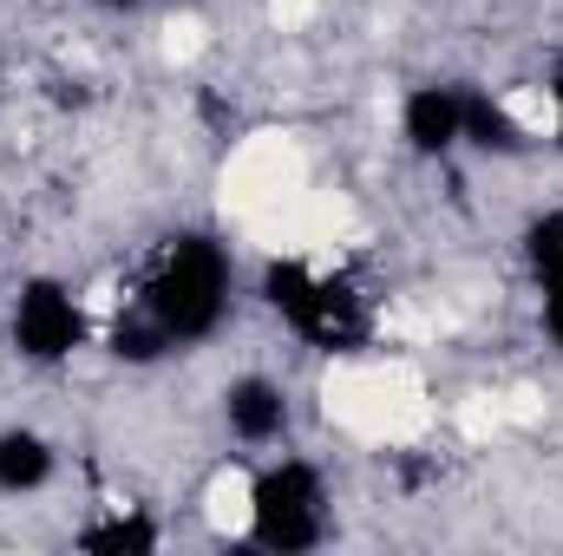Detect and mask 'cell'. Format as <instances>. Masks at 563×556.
Instances as JSON below:
<instances>
[{
    "mask_svg": "<svg viewBox=\"0 0 563 556\" xmlns=\"http://www.w3.org/2000/svg\"><path fill=\"white\" fill-rule=\"evenodd\" d=\"M139 308L170 334V347L210 341L223 327V314H230V256H223V243H210L197 230L170 236L139 288Z\"/></svg>",
    "mask_w": 563,
    "mask_h": 556,
    "instance_id": "cell-1",
    "label": "cell"
},
{
    "mask_svg": "<svg viewBox=\"0 0 563 556\" xmlns=\"http://www.w3.org/2000/svg\"><path fill=\"white\" fill-rule=\"evenodd\" d=\"M263 301L295 341H308L314 354H361L367 347V308L347 281H328L321 269L282 256L263 269Z\"/></svg>",
    "mask_w": 563,
    "mask_h": 556,
    "instance_id": "cell-2",
    "label": "cell"
},
{
    "mask_svg": "<svg viewBox=\"0 0 563 556\" xmlns=\"http://www.w3.org/2000/svg\"><path fill=\"white\" fill-rule=\"evenodd\" d=\"M250 537L276 556H301L328 537V485L308 458H276L250 491Z\"/></svg>",
    "mask_w": 563,
    "mask_h": 556,
    "instance_id": "cell-3",
    "label": "cell"
},
{
    "mask_svg": "<svg viewBox=\"0 0 563 556\" xmlns=\"http://www.w3.org/2000/svg\"><path fill=\"white\" fill-rule=\"evenodd\" d=\"M79 341H86V314H79V301H73L66 281L33 276L13 294V347H20V360L59 367V360L79 354Z\"/></svg>",
    "mask_w": 563,
    "mask_h": 556,
    "instance_id": "cell-4",
    "label": "cell"
},
{
    "mask_svg": "<svg viewBox=\"0 0 563 556\" xmlns=\"http://www.w3.org/2000/svg\"><path fill=\"white\" fill-rule=\"evenodd\" d=\"M400 138L420 157H445L465 144V92L459 86H413L400 105Z\"/></svg>",
    "mask_w": 563,
    "mask_h": 556,
    "instance_id": "cell-5",
    "label": "cell"
},
{
    "mask_svg": "<svg viewBox=\"0 0 563 556\" xmlns=\"http://www.w3.org/2000/svg\"><path fill=\"white\" fill-rule=\"evenodd\" d=\"M223 425L243 445H276L282 432H288V393L269 374H243V380L223 387Z\"/></svg>",
    "mask_w": 563,
    "mask_h": 556,
    "instance_id": "cell-6",
    "label": "cell"
},
{
    "mask_svg": "<svg viewBox=\"0 0 563 556\" xmlns=\"http://www.w3.org/2000/svg\"><path fill=\"white\" fill-rule=\"evenodd\" d=\"M53 445L33 432V425H7L0 432V491L7 498H26V491H40L46 478H53Z\"/></svg>",
    "mask_w": 563,
    "mask_h": 556,
    "instance_id": "cell-7",
    "label": "cell"
},
{
    "mask_svg": "<svg viewBox=\"0 0 563 556\" xmlns=\"http://www.w3.org/2000/svg\"><path fill=\"white\" fill-rule=\"evenodd\" d=\"M465 144L472 151H525V125L492 92H465Z\"/></svg>",
    "mask_w": 563,
    "mask_h": 556,
    "instance_id": "cell-8",
    "label": "cell"
},
{
    "mask_svg": "<svg viewBox=\"0 0 563 556\" xmlns=\"http://www.w3.org/2000/svg\"><path fill=\"white\" fill-rule=\"evenodd\" d=\"M112 354H119V360H132V367H151V360H164V354H170V334H164L144 308H132V314L112 327Z\"/></svg>",
    "mask_w": 563,
    "mask_h": 556,
    "instance_id": "cell-9",
    "label": "cell"
},
{
    "mask_svg": "<svg viewBox=\"0 0 563 556\" xmlns=\"http://www.w3.org/2000/svg\"><path fill=\"white\" fill-rule=\"evenodd\" d=\"M79 551H99V556L157 551V524H151V518H112V524H92V531H79Z\"/></svg>",
    "mask_w": 563,
    "mask_h": 556,
    "instance_id": "cell-10",
    "label": "cell"
},
{
    "mask_svg": "<svg viewBox=\"0 0 563 556\" xmlns=\"http://www.w3.org/2000/svg\"><path fill=\"white\" fill-rule=\"evenodd\" d=\"M525 256H531L538 281H544V276H563V210H544V216L525 230Z\"/></svg>",
    "mask_w": 563,
    "mask_h": 556,
    "instance_id": "cell-11",
    "label": "cell"
},
{
    "mask_svg": "<svg viewBox=\"0 0 563 556\" xmlns=\"http://www.w3.org/2000/svg\"><path fill=\"white\" fill-rule=\"evenodd\" d=\"M544 334L558 341V354H563V276H544Z\"/></svg>",
    "mask_w": 563,
    "mask_h": 556,
    "instance_id": "cell-12",
    "label": "cell"
},
{
    "mask_svg": "<svg viewBox=\"0 0 563 556\" xmlns=\"http://www.w3.org/2000/svg\"><path fill=\"white\" fill-rule=\"evenodd\" d=\"M551 105H558V144H563V59H558V73H551Z\"/></svg>",
    "mask_w": 563,
    "mask_h": 556,
    "instance_id": "cell-13",
    "label": "cell"
},
{
    "mask_svg": "<svg viewBox=\"0 0 563 556\" xmlns=\"http://www.w3.org/2000/svg\"><path fill=\"white\" fill-rule=\"evenodd\" d=\"M99 7H119V13H125V7H144V0H99Z\"/></svg>",
    "mask_w": 563,
    "mask_h": 556,
    "instance_id": "cell-14",
    "label": "cell"
}]
</instances>
